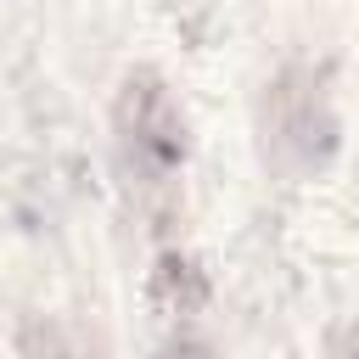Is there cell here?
I'll list each match as a JSON object with an SVG mask.
<instances>
[{"label": "cell", "instance_id": "obj_2", "mask_svg": "<svg viewBox=\"0 0 359 359\" xmlns=\"http://www.w3.org/2000/svg\"><path fill=\"white\" fill-rule=\"evenodd\" d=\"M342 151L331 79L314 62H286L258 95V157L280 180H320Z\"/></svg>", "mask_w": 359, "mask_h": 359}, {"label": "cell", "instance_id": "obj_4", "mask_svg": "<svg viewBox=\"0 0 359 359\" xmlns=\"http://www.w3.org/2000/svg\"><path fill=\"white\" fill-rule=\"evenodd\" d=\"M157 359H224L202 331H191V325H174L168 337H163V348H157Z\"/></svg>", "mask_w": 359, "mask_h": 359}, {"label": "cell", "instance_id": "obj_3", "mask_svg": "<svg viewBox=\"0 0 359 359\" xmlns=\"http://www.w3.org/2000/svg\"><path fill=\"white\" fill-rule=\"evenodd\" d=\"M146 297H151V309H157V314L185 320V314H196V309L208 303V269H202L191 252H163V258L151 264Z\"/></svg>", "mask_w": 359, "mask_h": 359}, {"label": "cell", "instance_id": "obj_1", "mask_svg": "<svg viewBox=\"0 0 359 359\" xmlns=\"http://www.w3.org/2000/svg\"><path fill=\"white\" fill-rule=\"evenodd\" d=\"M112 157L123 185L140 202H163L180 191L191 163V118L174 84L157 67H129L112 95Z\"/></svg>", "mask_w": 359, "mask_h": 359}]
</instances>
